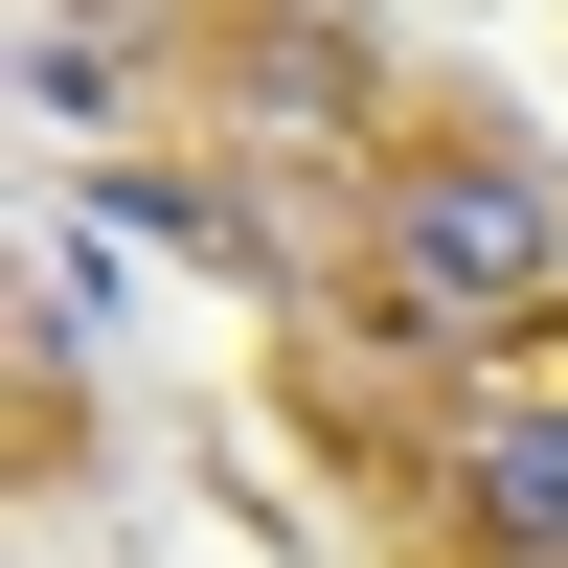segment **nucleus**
I'll use <instances>...</instances> for the list:
<instances>
[{"instance_id": "obj_1", "label": "nucleus", "mask_w": 568, "mask_h": 568, "mask_svg": "<svg viewBox=\"0 0 568 568\" xmlns=\"http://www.w3.org/2000/svg\"><path fill=\"white\" fill-rule=\"evenodd\" d=\"M546 273H568V227H546L524 160H409V182H387V296H409V318L478 342V318H524Z\"/></svg>"}, {"instance_id": "obj_2", "label": "nucleus", "mask_w": 568, "mask_h": 568, "mask_svg": "<svg viewBox=\"0 0 568 568\" xmlns=\"http://www.w3.org/2000/svg\"><path fill=\"white\" fill-rule=\"evenodd\" d=\"M455 524L500 568H568V387H500L478 433H455Z\"/></svg>"}]
</instances>
